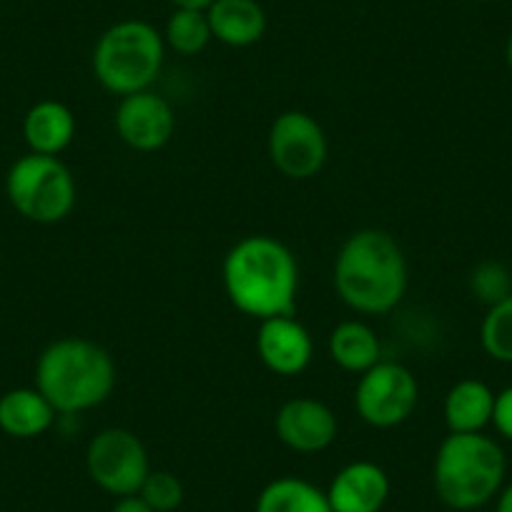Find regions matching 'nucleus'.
<instances>
[{"instance_id":"nucleus-21","label":"nucleus","mask_w":512,"mask_h":512,"mask_svg":"<svg viewBox=\"0 0 512 512\" xmlns=\"http://www.w3.org/2000/svg\"><path fill=\"white\" fill-rule=\"evenodd\" d=\"M480 344L495 362L512 364V294L487 307L480 324Z\"/></svg>"},{"instance_id":"nucleus-5","label":"nucleus","mask_w":512,"mask_h":512,"mask_svg":"<svg viewBox=\"0 0 512 512\" xmlns=\"http://www.w3.org/2000/svg\"><path fill=\"white\" fill-rule=\"evenodd\" d=\"M164 33L146 21H118L93 48V76L113 96L149 91L164 68Z\"/></svg>"},{"instance_id":"nucleus-16","label":"nucleus","mask_w":512,"mask_h":512,"mask_svg":"<svg viewBox=\"0 0 512 512\" xmlns=\"http://www.w3.org/2000/svg\"><path fill=\"white\" fill-rule=\"evenodd\" d=\"M492 410H495V392L482 379H460L445 395V425L455 435H472L485 432L492 425Z\"/></svg>"},{"instance_id":"nucleus-1","label":"nucleus","mask_w":512,"mask_h":512,"mask_svg":"<svg viewBox=\"0 0 512 512\" xmlns=\"http://www.w3.org/2000/svg\"><path fill=\"white\" fill-rule=\"evenodd\" d=\"M221 279L229 302L259 322L294 314L297 307V256L277 236L251 234L236 241L224 259Z\"/></svg>"},{"instance_id":"nucleus-29","label":"nucleus","mask_w":512,"mask_h":512,"mask_svg":"<svg viewBox=\"0 0 512 512\" xmlns=\"http://www.w3.org/2000/svg\"><path fill=\"white\" fill-rule=\"evenodd\" d=\"M477 3H480V0H477Z\"/></svg>"},{"instance_id":"nucleus-3","label":"nucleus","mask_w":512,"mask_h":512,"mask_svg":"<svg viewBox=\"0 0 512 512\" xmlns=\"http://www.w3.org/2000/svg\"><path fill=\"white\" fill-rule=\"evenodd\" d=\"M36 390L63 415L88 412L116 390V362L91 339H56L36 362Z\"/></svg>"},{"instance_id":"nucleus-20","label":"nucleus","mask_w":512,"mask_h":512,"mask_svg":"<svg viewBox=\"0 0 512 512\" xmlns=\"http://www.w3.org/2000/svg\"><path fill=\"white\" fill-rule=\"evenodd\" d=\"M211 41H214V36H211L206 11L174 8L164 28L166 48L176 51L179 56H199Z\"/></svg>"},{"instance_id":"nucleus-8","label":"nucleus","mask_w":512,"mask_h":512,"mask_svg":"<svg viewBox=\"0 0 512 512\" xmlns=\"http://www.w3.org/2000/svg\"><path fill=\"white\" fill-rule=\"evenodd\" d=\"M88 477L113 497L139 495L151 462L141 437L123 427L101 430L86 447Z\"/></svg>"},{"instance_id":"nucleus-13","label":"nucleus","mask_w":512,"mask_h":512,"mask_svg":"<svg viewBox=\"0 0 512 512\" xmlns=\"http://www.w3.org/2000/svg\"><path fill=\"white\" fill-rule=\"evenodd\" d=\"M332 512H379L390 500V475L369 460L344 465L327 487Z\"/></svg>"},{"instance_id":"nucleus-28","label":"nucleus","mask_w":512,"mask_h":512,"mask_svg":"<svg viewBox=\"0 0 512 512\" xmlns=\"http://www.w3.org/2000/svg\"><path fill=\"white\" fill-rule=\"evenodd\" d=\"M505 61H507V68L512 71V33H510V38H507V43H505Z\"/></svg>"},{"instance_id":"nucleus-11","label":"nucleus","mask_w":512,"mask_h":512,"mask_svg":"<svg viewBox=\"0 0 512 512\" xmlns=\"http://www.w3.org/2000/svg\"><path fill=\"white\" fill-rule=\"evenodd\" d=\"M274 430H277L279 442L289 450L314 455V452L327 450L337 440L339 422L324 402L314 397H294L279 407L274 417Z\"/></svg>"},{"instance_id":"nucleus-19","label":"nucleus","mask_w":512,"mask_h":512,"mask_svg":"<svg viewBox=\"0 0 512 512\" xmlns=\"http://www.w3.org/2000/svg\"><path fill=\"white\" fill-rule=\"evenodd\" d=\"M254 512H332L327 492L302 477H277L256 497Z\"/></svg>"},{"instance_id":"nucleus-22","label":"nucleus","mask_w":512,"mask_h":512,"mask_svg":"<svg viewBox=\"0 0 512 512\" xmlns=\"http://www.w3.org/2000/svg\"><path fill=\"white\" fill-rule=\"evenodd\" d=\"M470 289L482 304L492 307L512 294L510 269L500 262H480L470 274Z\"/></svg>"},{"instance_id":"nucleus-10","label":"nucleus","mask_w":512,"mask_h":512,"mask_svg":"<svg viewBox=\"0 0 512 512\" xmlns=\"http://www.w3.org/2000/svg\"><path fill=\"white\" fill-rule=\"evenodd\" d=\"M116 134L134 151H159L171 141L176 131V113L164 96L149 91L131 93L118 101Z\"/></svg>"},{"instance_id":"nucleus-12","label":"nucleus","mask_w":512,"mask_h":512,"mask_svg":"<svg viewBox=\"0 0 512 512\" xmlns=\"http://www.w3.org/2000/svg\"><path fill=\"white\" fill-rule=\"evenodd\" d=\"M256 352L269 372L279 377H294L312 362L314 342L309 329L294 314H284L259 322Z\"/></svg>"},{"instance_id":"nucleus-14","label":"nucleus","mask_w":512,"mask_h":512,"mask_svg":"<svg viewBox=\"0 0 512 512\" xmlns=\"http://www.w3.org/2000/svg\"><path fill=\"white\" fill-rule=\"evenodd\" d=\"M211 36L231 48H249L267 33V13L259 0H214L206 8Z\"/></svg>"},{"instance_id":"nucleus-2","label":"nucleus","mask_w":512,"mask_h":512,"mask_svg":"<svg viewBox=\"0 0 512 512\" xmlns=\"http://www.w3.org/2000/svg\"><path fill=\"white\" fill-rule=\"evenodd\" d=\"M334 289L359 314H387L405 299L407 259L382 229L354 231L334 259Z\"/></svg>"},{"instance_id":"nucleus-7","label":"nucleus","mask_w":512,"mask_h":512,"mask_svg":"<svg viewBox=\"0 0 512 512\" xmlns=\"http://www.w3.org/2000/svg\"><path fill=\"white\" fill-rule=\"evenodd\" d=\"M417 402H420V384L405 364L379 359L372 369L359 374L354 407L369 427L377 430L400 427L415 415Z\"/></svg>"},{"instance_id":"nucleus-6","label":"nucleus","mask_w":512,"mask_h":512,"mask_svg":"<svg viewBox=\"0 0 512 512\" xmlns=\"http://www.w3.org/2000/svg\"><path fill=\"white\" fill-rule=\"evenodd\" d=\"M6 194L33 224H58L76 206V179L58 156L28 154L8 169Z\"/></svg>"},{"instance_id":"nucleus-24","label":"nucleus","mask_w":512,"mask_h":512,"mask_svg":"<svg viewBox=\"0 0 512 512\" xmlns=\"http://www.w3.org/2000/svg\"><path fill=\"white\" fill-rule=\"evenodd\" d=\"M492 427L502 440L512 442V384L495 392V410H492Z\"/></svg>"},{"instance_id":"nucleus-25","label":"nucleus","mask_w":512,"mask_h":512,"mask_svg":"<svg viewBox=\"0 0 512 512\" xmlns=\"http://www.w3.org/2000/svg\"><path fill=\"white\" fill-rule=\"evenodd\" d=\"M111 512H154L139 495H128V497H118L116 505L111 507Z\"/></svg>"},{"instance_id":"nucleus-23","label":"nucleus","mask_w":512,"mask_h":512,"mask_svg":"<svg viewBox=\"0 0 512 512\" xmlns=\"http://www.w3.org/2000/svg\"><path fill=\"white\" fill-rule=\"evenodd\" d=\"M139 497L154 512H174L184 502V485L169 470H151L141 485Z\"/></svg>"},{"instance_id":"nucleus-27","label":"nucleus","mask_w":512,"mask_h":512,"mask_svg":"<svg viewBox=\"0 0 512 512\" xmlns=\"http://www.w3.org/2000/svg\"><path fill=\"white\" fill-rule=\"evenodd\" d=\"M174 8H191V11H206L214 0H171Z\"/></svg>"},{"instance_id":"nucleus-4","label":"nucleus","mask_w":512,"mask_h":512,"mask_svg":"<svg viewBox=\"0 0 512 512\" xmlns=\"http://www.w3.org/2000/svg\"><path fill=\"white\" fill-rule=\"evenodd\" d=\"M507 457L500 442L485 432L450 435L437 447L432 482L442 505L470 512L487 505L505 485Z\"/></svg>"},{"instance_id":"nucleus-18","label":"nucleus","mask_w":512,"mask_h":512,"mask_svg":"<svg viewBox=\"0 0 512 512\" xmlns=\"http://www.w3.org/2000/svg\"><path fill=\"white\" fill-rule=\"evenodd\" d=\"M329 357L347 372L364 374L382 359V344L369 324L349 319L329 334Z\"/></svg>"},{"instance_id":"nucleus-17","label":"nucleus","mask_w":512,"mask_h":512,"mask_svg":"<svg viewBox=\"0 0 512 512\" xmlns=\"http://www.w3.org/2000/svg\"><path fill=\"white\" fill-rule=\"evenodd\" d=\"M58 412L36 387H18L0 395V430L16 440H33L51 430Z\"/></svg>"},{"instance_id":"nucleus-26","label":"nucleus","mask_w":512,"mask_h":512,"mask_svg":"<svg viewBox=\"0 0 512 512\" xmlns=\"http://www.w3.org/2000/svg\"><path fill=\"white\" fill-rule=\"evenodd\" d=\"M495 512H512V482L510 485H502V490L497 492Z\"/></svg>"},{"instance_id":"nucleus-9","label":"nucleus","mask_w":512,"mask_h":512,"mask_svg":"<svg viewBox=\"0 0 512 512\" xmlns=\"http://www.w3.org/2000/svg\"><path fill=\"white\" fill-rule=\"evenodd\" d=\"M274 169L294 181H307L324 169L329 144L324 128L304 111H284L274 118L267 139Z\"/></svg>"},{"instance_id":"nucleus-15","label":"nucleus","mask_w":512,"mask_h":512,"mask_svg":"<svg viewBox=\"0 0 512 512\" xmlns=\"http://www.w3.org/2000/svg\"><path fill=\"white\" fill-rule=\"evenodd\" d=\"M76 116L61 101H38L23 118V139L31 154L58 156L76 139Z\"/></svg>"}]
</instances>
